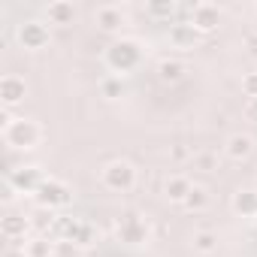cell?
<instances>
[{"instance_id":"obj_25","label":"cell","mask_w":257,"mask_h":257,"mask_svg":"<svg viewBox=\"0 0 257 257\" xmlns=\"http://www.w3.org/2000/svg\"><path fill=\"white\" fill-rule=\"evenodd\" d=\"M245 115L257 121V97H251V100H248V106H245Z\"/></svg>"},{"instance_id":"obj_27","label":"cell","mask_w":257,"mask_h":257,"mask_svg":"<svg viewBox=\"0 0 257 257\" xmlns=\"http://www.w3.org/2000/svg\"><path fill=\"white\" fill-rule=\"evenodd\" d=\"M254 31H257V28H254Z\"/></svg>"},{"instance_id":"obj_24","label":"cell","mask_w":257,"mask_h":257,"mask_svg":"<svg viewBox=\"0 0 257 257\" xmlns=\"http://www.w3.org/2000/svg\"><path fill=\"white\" fill-rule=\"evenodd\" d=\"M242 88L251 94V97H257V73H251V76H245V82H242Z\"/></svg>"},{"instance_id":"obj_7","label":"cell","mask_w":257,"mask_h":257,"mask_svg":"<svg viewBox=\"0 0 257 257\" xmlns=\"http://www.w3.org/2000/svg\"><path fill=\"white\" fill-rule=\"evenodd\" d=\"M43 182H46V179H43L34 167H19V170H10V185H13L16 191L31 194V191H37Z\"/></svg>"},{"instance_id":"obj_21","label":"cell","mask_w":257,"mask_h":257,"mask_svg":"<svg viewBox=\"0 0 257 257\" xmlns=\"http://www.w3.org/2000/svg\"><path fill=\"white\" fill-rule=\"evenodd\" d=\"M194 248L200 254H212L215 251V233H197L194 236Z\"/></svg>"},{"instance_id":"obj_6","label":"cell","mask_w":257,"mask_h":257,"mask_svg":"<svg viewBox=\"0 0 257 257\" xmlns=\"http://www.w3.org/2000/svg\"><path fill=\"white\" fill-rule=\"evenodd\" d=\"M25 91H28V85H25V79L16 76V73H7L4 79H0V100H4V106L22 103V100H25Z\"/></svg>"},{"instance_id":"obj_4","label":"cell","mask_w":257,"mask_h":257,"mask_svg":"<svg viewBox=\"0 0 257 257\" xmlns=\"http://www.w3.org/2000/svg\"><path fill=\"white\" fill-rule=\"evenodd\" d=\"M37 200H40L43 206H49V209L67 206V203H70V191H67L58 179H46V182L37 188Z\"/></svg>"},{"instance_id":"obj_1","label":"cell","mask_w":257,"mask_h":257,"mask_svg":"<svg viewBox=\"0 0 257 257\" xmlns=\"http://www.w3.org/2000/svg\"><path fill=\"white\" fill-rule=\"evenodd\" d=\"M40 137H43V131H40L37 121L4 115V143L7 146H13V149H34L40 143Z\"/></svg>"},{"instance_id":"obj_22","label":"cell","mask_w":257,"mask_h":257,"mask_svg":"<svg viewBox=\"0 0 257 257\" xmlns=\"http://www.w3.org/2000/svg\"><path fill=\"white\" fill-rule=\"evenodd\" d=\"M25 254H28V257H52V245L40 239V242H31Z\"/></svg>"},{"instance_id":"obj_14","label":"cell","mask_w":257,"mask_h":257,"mask_svg":"<svg viewBox=\"0 0 257 257\" xmlns=\"http://www.w3.org/2000/svg\"><path fill=\"white\" fill-rule=\"evenodd\" d=\"M46 16H49L52 25H70V19H73V7H70V4H49Z\"/></svg>"},{"instance_id":"obj_9","label":"cell","mask_w":257,"mask_h":257,"mask_svg":"<svg viewBox=\"0 0 257 257\" xmlns=\"http://www.w3.org/2000/svg\"><path fill=\"white\" fill-rule=\"evenodd\" d=\"M146 224L140 221V218H134V215H127L121 224H118V236H121V242H143L146 239Z\"/></svg>"},{"instance_id":"obj_3","label":"cell","mask_w":257,"mask_h":257,"mask_svg":"<svg viewBox=\"0 0 257 257\" xmlns=\"http://www.w3.org/2000/svg\"><path fill=\"white\" fill-rule=\"evenodd\" d=\"M106 58H109V67L112 70H134L137 67V61H140V49H137V43H131V40H121V43H115L109 52H106Z\"/></svg>"},{"instance_id":"obj_10","label":"cell","mask_w":257,"mask_h":257,"mask_svg":"<svg viewBox=\"0 0 257 257\" xmlns=\"http://www.w3.org/2000/svg\"><path fill=\"white\" fill-rule=\"evenodd\" d=\"M191 188H194V185H191L185 176H170L167 185H164V194H167V200H173V203H185L188 194H191Z\"/></svg>"},{"instance_id":"obj_17","label":"cell","mask_w":257,"mask_h":257,"mask_svg":"<svg viewBox=\"0 0 257 257\" xmlns=\"http://www.w3.org/2000/svg\"><path fill=\"white\" fill-rule=\"evenodd\" d=\"M194 25H173L170 28V40L176 43V46H191L194 43Z\"/></svg>"},{"instance_id":"obj_2","label":"cell","mask_w":257,"mask_h":257,"mask_svg":"<svg viewBox=\"0 0 257 257\" xmlns=\"http://www.w3.org/2000/svg\"><path fill=\"white\" fill-rule=\"evenodd\" d=\"M100 179H103V185L109 191H131L134 182H137V170H134V164H127V161H112V164L103 167Z\"/></svg>"},{"instance_id":"obj_26","label":"cell","mask_w":257,"mask_h":257,"mask_svg":"<svg viewBox=\"0 0 257 257\" xmlns=\"http://www.w3.org/2000/svg\"><path fill=\"white\" fill-rule=\"evenodd\" d=\"M185 155H188V152H185V149H173V158H176V161H182V158H185Z\"/></svg>"},{"instance_id":"obj_11","label":"cell","mask_w":257,"mask_h":257,"mask_svg":"<svg viewBox=\"0 0 257 257\" xmlns=\"http://www.w3.org/2000/svg\"><path fill=\"white\" fill-rule=\"evenodd\" d=\"M194 28H200V31H212L215 25H218V10L215 7H209V4H203V7H194V22H191Z\"/></svg>"},{"instance_id":"obj_15","label":"cell","mask_w":257,"mask_h":257,"mask_svg":"<svg viewBox=\"0 0 257 257\" xmlns=\"http://www.w3.org/2000/svg\"><path fill=\"white\" fill-rule=\"evenodd\" d=\"M185 206H188L191 212H203V209L209 206V191H206L203 185H194L191 194H188V200H185Z\"/></svg>"},{"instance_id":"obj_19","label":"cell","mask_w":257,"mask_h":257,"mask_svg":"<svg viewBox=\"0 0 257 257\" xmlns=\"http://www.w3.org/2000/svg\"><path fill=\"white\" fill-rule=\"evenodd\" d=\"M52 257H79V245L70 239H58L52 245Z\"/></svg>"},{"instance_id":"obj_13","label":"cell","mask_w":257,"mask_h":257,"mask_svg":"<svg viewBox=\"0 0 257 257\" xmlns=\"http://www.w3.org/2000/svg\"><path fill=\"white\" fill-rule=\"evenodd\" d=\"M233 209L239 215H257V194L254 191H239L233 197Z\"/></svg>"},{"instance_id":"obj_12","label":"cell","mask_w":257,"mask_h":257,"mask_svg":"<svg viewBox=\"0 0 257 257\" xmlns=\"http://www.w3.org/2000/svg\"><path fill=\"white\" fill-rule=\"evenodd\" d=\"M28 218H22V215H7L4 218V236L10 239V242H16V239H25V230H28Z\"/></svg>"},{"instance_id":"obj_16","label":"cell","mask_w":257,"mask_h":257,"mask_svg":"<svg viewBox=\"0 0 257 257\" xmlns=\"http://www.w3.org/2000/svg\"><path fill=\"white\" fill-rule=\"evenodd\" d=\"M121 10L118 7H103L100 13H97V22H100V28H106V31H115L118 25H121Z\"/></svg>"},{"instance_id":"obj_20","label":"cell","mask_w":257,"mask_h":257,"mask_svg":"<svg viewBox=\"0 0 257 257\" xmlns=\"http://www.w3.org/2000/svg\"><path fill=\"white\" fill-rule=\"evenodd\" d=\"M194 167L203 170V173H212V170H218V155H212V152H200V155H194Z\"/></svg>"},{"instance_id":"obj_23","label":"cell","mask_w":257,"mask_h":257,"mask_svg":"<svg viewBox=\"0 0 257 257\" xmlns=\"http://www.w3.org/2000/svg\"><path fill=\"white\" fill-rule=\"evenodd\" d=\"M103 94H106L109 100H112V97H121V94H124V85H121L118 79H106V82H103Z\"/></svg>"},{"instance_id":"obj_5","label":"cell","mask_w":257,"mask_h":257,"mask_svg":"<svg viewBox=\"0 0 257 257\" xmlns=\"http://www.w3.org/2000/svg\"><path fill=\"white\" fill-rule=\"evenodd\" d=\"M19 43L25 49H43L49 43V28L43 22H22L19 25Z\"/></svg>"},{"instance_id":"obj_18","label":"cell","mask_w":257,"mask_h":257,"mask_svg":"<svg viewBox=\"0 0 257 257\" xmlns=\"http://www.w3.org/2000/svg\"><path fill=\"white\" fill-rule=\"evenodd\" d=\"M158 73H161L164 82H176V79L185 73V67H182L179 61H161V64H158Z\"/></svg>"},{"instance_id":"obj_8","label":"cell","mask_w":257,"mask_h":257,"mask_svg":"<svg viewBox=\"0 0 257 257\" xmlns=\"http://www.w3.org/2000/svg\"><path fill=\"white\" fill-rule=\"evenodd\" d=\"M251 152H254V140L248 134H233L227 140V158L230 161H245V158H251Z\"/></svg>"}]
</instances>
